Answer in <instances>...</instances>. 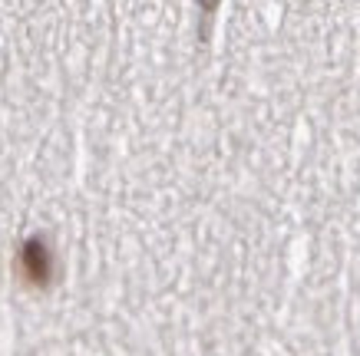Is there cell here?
<instances>
[{
    "label": "cell",
    "mask_w": 360,
    "mask_h": 356,
    "mask_svg": "<svg viewBox=\"0 0 360 356\" xmlns=\"http://www.w3.org/2000/svg\"><path fill=\"white\" fill-rule=\"evenodd\" d=\"M23 264H27V274H30V281L44 284L46 274H50V258H46V251L40 241H30L27 251H23Z\"/></svg>",
    "instance_id": "6da1fadb"
}]
</instances>
